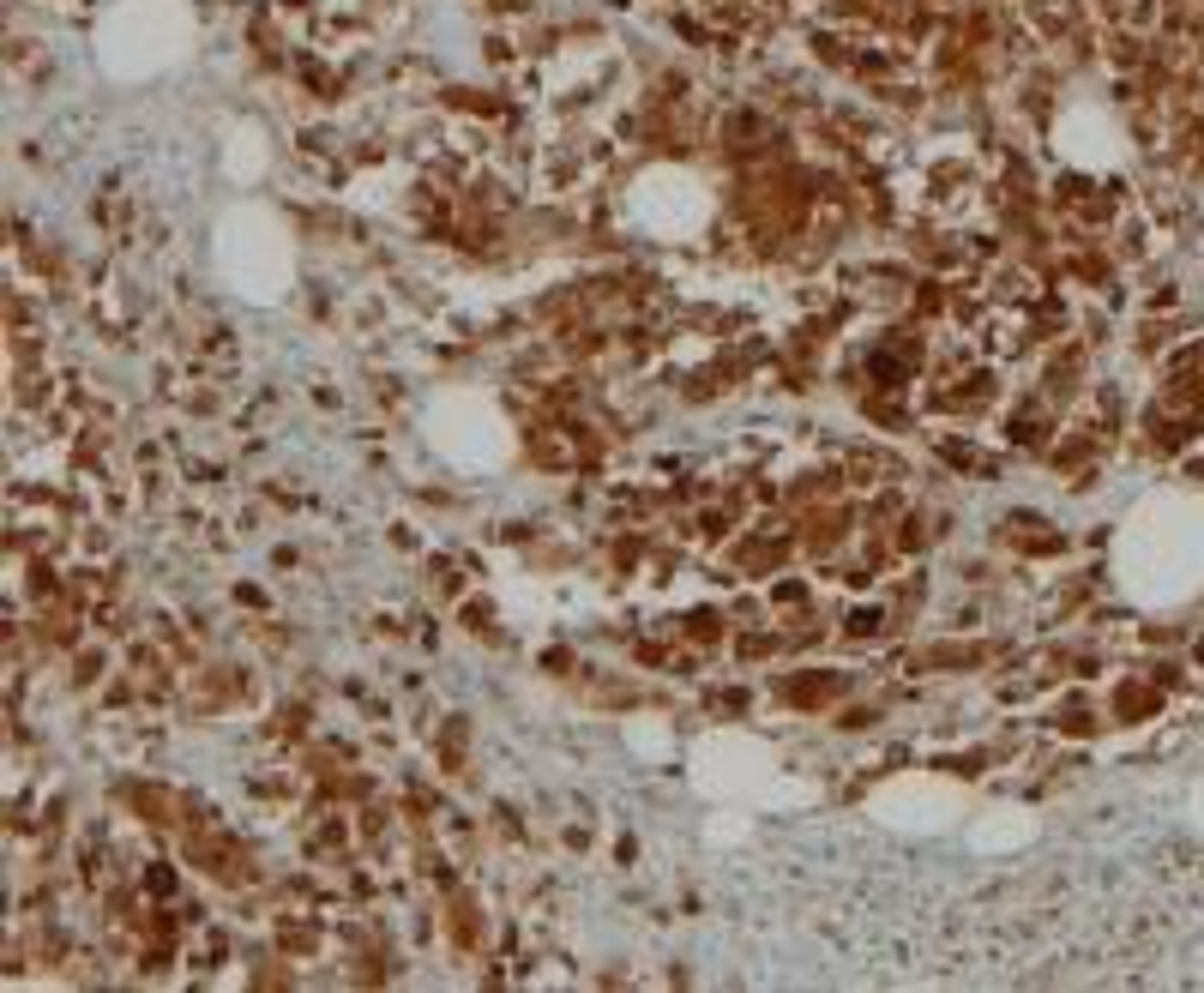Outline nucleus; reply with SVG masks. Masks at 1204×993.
Returning a JSON list of instances; mask_svg holds the SVG:
<instances>
[{"mask_svg":"<svg viewBox=\"0 0 1204 993\" xmlns=\"http://www.w3.org/2000/svg\"><path fill=\"white\" fill-rule=\"evenodd\" d=\"M1120 590L1138 603H1175L1204 584V506L1199 500H1151L1132 512L1114 542Z\"/></svg>","mask_w":1204,"mask_h":993,"instance_id":"1","label":"nucleus"},{"mask_svg":"<svg viewBox=\"0 0 1204 993\" xmlns=\"http://www.w3.org/2000/svg\"><path fill=\"white\" fill-rule=\"evenodd\" d=\"M193 43H199V25L187 0H115L91 30L96 67L115 85H151L187 67Z\"/></svg>","mask_w":1204,"mask_h":993,"instance_id":"2","label":"nucleus"},{"mask_svg":"<svg viewBox=\"0 0 1204 993\" xmlns=\"http://www.w3.org/2000/svg\"><path fill=\"white\" fill-rule=\"evenodd\" d=\"M211 271L236 301L277 308L295 290V235H289V223L260 199H236L211 223Z\"/></svg>","mask_w":1204,"mask_h":993,"instance_id":"3","label":"nucleus"},{"mask_svg":"<svg viewBox=\"0 0 1204 993\" xmlns=\"http://www.w3.org/2000/svg\"><path fill=\"white\" fill-rule=\"evenodd\" d=\"M693 789L711 800H729V807H753V813H771V807H807L819 795L813 783H801L777 765V752L746 735V728H711L698 735L693 747Z\"/></svg>","mask_w":1204,"mask_h":993,"instance_id":"4","label":"nucleus"},{"mask_svg":"<svg viewBox=\"0 0 1204 993\" xmlns=\"http://www.w3.org/2000/svg\"><path fill=\"white\" fill-rule=\"evenodd\" d=\"M422 439H428L433 458L464 470V476H494L518 452V434H512L506 410L476 386L433 391L428 410H422Z\"/></svg>","mask_w":1204,"mask_h":993,"instance_id":"5","label":"nucleus"},{"mask_svg":"<svg viewBox=\"0 0 1204 993\" xmlns=\"http://www.w3.org/2000/svg\"><path fill=\"white\" fill-rule=\"evenodd\" d=\"M711 211H717L711 181L693 170H681V163H650V170H639L632 187H626V218H632V229H645L656 242H693L698 229L711 223Z\"/></svg>","mask_w":1204,"mask_h":993,"instance_id":"6","label":"nucleus"},{"mask_svg":"<svg viewBox=\"0 0 1204 993\" xmlns=\"http://www.w3.org/2000/svg\"><path fill=\"white\" fill-rule=\"evenodd\" d=\"M867 819H879L886 831H904V837H939L958 819H969V795L952 776L897 771L867 795Z\"/></svg>","mask_w":1204,"mask_h":993,"instance_id":"7","label":"nucleus"},{"mask_svg":"<svg viewBox=\"0 0 1204 993\" xmlns=\"http://www.w3.org/2000/svg\"><path fill=\"white\" fill-rule=\"evenodd\" d=\"M1120 145H1127V139H1120L1114 115L1096 109V103H1072L1054 121V151L1072 170H1114V163H1120Z\"/></svg>","mask_w":1204,"mask_h":993,"instance_id":"8","label":"nucleus"},{"mask_svg":"<svg viewBox=\"0 0 1204 993\" xmlns=\"http://www.w3.org/2000/svg\"><path fill=\"white\" fill-rule=\"evenodd\" d=\"M1024 843H1035V813L1018 807V800L987 807V813L969 819V849H976V855H1018Z\"/></svg>","mask_w":1204,"mask_h":993,"instance_id":"9","label":"nucleus"},{"mask_svg":"<svg viewBox=\"0 0 1204 993\" xmlns=\"http://www.w3.org/2000/svg\"><path fill=\"white\" fill-rule=\"evenodd\" d=\"M265 170H271V139H265V127L241 121L223 145V175H229V187H260Z\"/></svg>","mask_w":1204,"mask_h":993,"instance_id":"10","label":"nucleus"},{"mask_svg":"<svg viewBox=\"0 0 1204 993\" xmlns=\"http://www.w3.org/2000/svg\"><path fill=\"white\" fill-rule=\"evenodd\" d=\"M626 747L639 752V759H669V723H632L626 728Z\"/></svg>","mask_w":1204,"mask_h":993,"instance_id":"11","label":"nucleus"},{"mask_svg":"<svg viewBox=\"0 0 1204 993\" xmlns=\"http://www.w3.org/2000/svg\"><path fill=\"white\" fill-rule=\"evenodd\" d=\"M746 813H753V807H746ZM746 813H717V819L705 825V837H711V843H735V837H746V825H753Z\"/></svg>","mask_w":1204,"mask_h":993,"instance_id":"12","label":"nucleus"},{"mask_svg":"<svg viewBox=\"0 0 1204 993\" xmlns=\"http://www.w3.org/2000/svg\"><path fill=\"white\" fill-rule=\"evenodd\" d=\"M1192 819L1204 825V783H1199V789H1192Z\"/></svg>","mask_w":1204,"mask_h":993,"instance_id":"13","label":"nucleus"}]
</instances>
